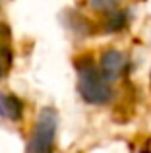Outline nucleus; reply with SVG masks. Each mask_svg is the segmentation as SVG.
<instances>
[{
    "mask_svg": "<svg viewBox=\"0 0 151 153\" xmlns=\"http://www.w3.org/2000/svg\"><path fill=\"white\" fill-rule=\"evenodd\" d=\"M12 60H14V54H12V49H10V39L0 41V79H4L6 72L10 70Z\"/></svg>",
    "mask_w": 151,
    "mask_h": 153,
    "instance_id": "423d86ee",
    "label": "nucleus"
},
{
    "mask_svg": "<svg viewBox=\"0 0 151 153\" xmlns=\"http://www.w3.org/2000/svg\"><path fill=\"white\" fill-rule=\"evenodd\" d=\"M128 16L124 10H109L107 12V19H105V31L107 33H116V31L124 29Z\"/></svg>",
    "mask_w": 151,
    "mask_h": 153,
    "instance_id": "39448f33",
    "label": "nucleus"
},
{
    "mask_svg": "<svg viewBox=\"0 0 151 153\" xmlns=\"http://www.w3.org/2000/svg\"><path fill=\"white\" fill-rule=\"evenodd\" d=\"M58 128V112L54 107H45L39 111L31 140L25 147V153H53L54 138Z\"/></svg>",
    "mask_w": 151,
    "mask_h": 153,
    "instance_id": "f03ea898",
    "label": "nucleus"
},
{
    "mask_svg": "<svg viewBox=\"0 0 151 153\" xmlns=\"http://www.w3.org/2000/svg\"><path fill=\"white\" fill-rule=\"evenodd\" d=\"M99 68L109 82H116L128 68V56L116 49H107L99 58Z\"/></svg>",
    "mask_w": 151,
    "mask_h": 153,
    "instance_id": "7ed1b4c3",
    "label": "nucleus"
},
{
    "mask_svg": "<svg viewBox=\"0 0 151 153\" xmlns=\"http://www.w3.org/2000/svg\"><path fill=\"white\" fill-rule=\"evenodd\" d=\"M0 116L10 122H19L23 116V101L12 93H0Z\"/></svg>",
    "mask_w": 151,
    "mask_h": 153,
    "instance_id": "20e7f679",
    "label": "nucleus"
},
{
    "mask_svg": "<svg viewBox=\"0 0 151 153\" xmlns=\"http://www.w3.org/2000/svg\"><path fill=\"white\" fill-rule=\"evenodd\" d=\"M89 4H91V8H95V10L109 12V10H113V8L118 4V0H89Z\"/></svg>",
    "mask_w": 151,
    "mask_h": 153,
    "instance_id": "0eeeda50",
    "label": "nucleus"
},
{
    "mask_svg": "<svg viewBox=\"0 0 151 153\" xmlns=\"http://www.w3.org/2000/svg\"><path fill=\"white\" fill-rule=\"evenodd\" d=\"M78 68V93L87 105H107L113 99L110 82L103 76L101 68L91 56H81L76 62Z\"/></svg>",
    "mask_w": 151,
    "mask_h": 153,
    "instance_id": "f257e3e1",
    "label": "nucleus"
}]
</instances>
